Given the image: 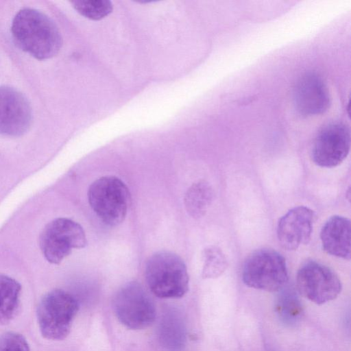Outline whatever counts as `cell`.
I'll return each mask as SVG.
<instances>
[{
	"instance_id": "obj_1",
	"label": "cell",
	"mask_w": 351,
	"mask_h": 351,
	"mask_svg": "<svg viewBox=\"0 0 351 351\" xmlns=\"http://www.w3.org/2000/svg\"><path fill=\"white\" fill-rule=\"evenodd\" d=\"M11 32L17 46L38 60L53 57L62 47V36L56 25L35 9L19 10L12 20Z\"/></svg>"
},
{
	"instance_id": "obj_2",
	"label": "cell",
	"mask_w": 351,
	"mask_h": 351,
	"mask_svg": "<svg viewBox=\"0 0 351 351\" xmlns=\"http://www.w3.org/2000/svg\"><path fill=\"white\" fill-rule=\"evenodd\" d=\"M145 274L149 289L158 298H179L189 290L186 265L173 252L159 251L153 254L146 263Z\"/></svg>"
},
{
	"instance_id": "obj_3",
	"label": "cell",
	"mask_w": 351,
	"mask_h": 351,
	"mask_svg": "<svg viewBox=\"0 0 351 351\" xmlns=\"http://www.w3.org/2000/svg\"><path fill=\"white\" fill-rule=\"evenodd\" d=\"M77 300L62 289H54L40 300L36 311L41 335L51 340H62L69 334L78 311Z\"/></svg>"
},
{
	"instance_id": "obj_4",
	"label": "cell",
	"mask_w": 351,
	"mask_h": 351,
	"mask_svg": "<svg viewBox=\"0 0 351 351\" xmlns=\"http://www.w3.org/2000/svg\"><path fill=\"white\" fill-rule=\"evenodd\" d=\"M90 206L105 224L114 226L123 221L130 202L125 184L119 178L106 176L95 180L88 190Z\"/></svg>"
},
{
	"instance_id": "obj_5",
	"label": "cell",
	"mask_w": 351,
	"mask_h": 351,
	"mask_svg": "<svg viewBox=\"0 0 351 351\" xmlns=\"http://www.w3.org/2000/svg\"><path fill=\"white\" fill-rule=\"evenodd\" d=\"M242 279L251 288L269 292L279 291L288 281L285 258L271 249L257 250L245 261Z\"/></svg>"
},
{
	"instance_id": "obj_6",
	"label": "cell",
	"mask_w": 351,
	"mask_h": 351,
	"mask_svg": "<svg viewBox=\"0 0 351 351\" xmlns=\"http://www.w3.org/2000/svg\"><path fill=\"white\" fill-rule=\"evenodd\" d=\"M113 309L119 322L132 330L146 328L156 319L153 300L141 285L135 281L126 283L117 291L113 300Z\"/></svg>"
},
{
	"instance_id": "obj_7",
	"label": "cell",
	"mask_w": 351,
	"mask_h": 351,
	"mask_svg": "<svg viewBox=\"0 0 351 351\" xmlns=\"http://www.w3.org/2000/svg\"><path fill=\"white\" fill-rule=\"evenodd\" d=\"M87 245L85 232L77 222L65 217L50 221L40 237V247L46 260L59 264L75 248Z\"/></svg>"
},
{
	"instance_id": "obj_8",
	"label": "cell",
	"mask_w": 351,
	"mask_h": 351,
	"mask_svg": "<svg viewBox=\"0 0 351 351\" xmlns=\"http://www.w3.org/2000/svg\"><path fill=\"white\" fill-rule=\"evenodd\" d=\"M296 286L301 295L319 305L335 300L342 287L332 270L315 261L306 263L299 269Z\"/></svg>"
},
{
	"instance_id": "obj_9",
	"label": "cell",
	"mask_w": 351,
	"mask_h": 351,
	"mask_svg": "<svg viewBox=\"0 0 351 351\" xmlns=\"http://www.w3.org/2000/svg\"><path fill=\"white\" fill-rule=\"evenodd\" d=\"M350 147L348 126L341 122H332L317 133L311 148V158L317 166L335 167L346 159Z\"/></svg>"
},
{
	"instance_id": "obj_10",
	"label": "cell",
	"mask_w": 351,
	"mask_h": 351,
	"mask_svg": "<svg viewBox=\"0 0 351 351\" xmlns=\"http://www.w3.org/2000/svg\"><path fill=\"white\" fill-rule=\"evenodd\" d=\"M32 121V107L18 90L0 86V134L16 137L25 134Z\"/></svg>"
},
{
	"instance_id": "obj_11",
	"label": "cell",
	"mask_w": 351,
	"mask_h": 351,
	"mask_svg": "<svg viewBox=\"0 0 351 351\" xmlns=\"http://www.w3.org/2000/svg\"><path fill=\"white\" fill-rule=\"evenodd\" d=\"M293 101L297 111L302 116L325 112L330 106V97L322 77L314 71L303 74L294 87Z\"/></svg>"
},
{
	"instance_id": "obj_12",
	"label": "cell",
	"mask_w": 351,
	"mask_h": 351,
	"mask_svg": "<svg viewBox=\"0 0 351 351\" xmlns=\"http://www.w3.org/2000/svg\"><path fill=\"white\" fill-rule=\"evenodd\" d=\"M315 217L314 211L306 206L289 210L278 223L277 237L280 245L291 251L307 244L311 240Z\"/></svg>"
},
{
	"instance_id": "obj_13",
	"label": "cell",
	"mask_w": 351,
	"mask_h": 351,
	"mask_svg": "<svg viewBox=\"0 0 351 351\" xmlns=\"http://www.w3.org/2000/svg\"><path fill=\"white\" fill-rule=\"evenodd\" d=\"M320 238L324 250L334 256L350 258V221L339 215L331 217L323 226Z\"/></svg>"
},
{
	"instance_id": "obj_14",
	"label": "cell",
	"mask_w": 351,
	"mask_h": 351,
	"mask_svg": "<svg viewBox=\"0 0 351 351\" xmlns=\"http://www.w3.org/2000/svg\"><path fill=\"white\" fill-rule=\"evenodd\" d=\"M21 285L15 279L0 274V325L10 323L20 308Z\"/></svg>"
},
{
	"instance_id": "obj_15",
	"label": "cell",
	"mask_w": 351,
	"mask_h": 351,
	"mask_svg": "<svg viewBox=\"0 0 351 351\" xmlns=\"http://www.w3.org/2000/svg\"><path fill=\"white\" fill-rule=\"evenodd\" d=\"M213 199V191L206 181L200 180L191 185L184 197V204L189 214L194 218L205 215Z\"/></svg>"
},
{
	"instance_id": "obj_16",
	"label": "cell",
	"mask_w": 351,
	"mask_h": 351,
	"mask_svg": "<svg viewBox=\"0 0 351 351\" xmlns=\"http://www.w3.org/2000/svg\"><path fill=\"white\" fill-rule=\"evenodd\" d=\"M184 326L176 313H168L160 323V341L169 351H180L184 346Z\"/></svg>"
},
{
	"instance_id": "obj_17",
	"label": "cell",
	"mask_w": 351,
	"mask_h": 351,
	"mask_svg": "<svg viewBox=\"0 0 351 351\" xmlns=\"http://www.w3.org/2000/svg\"><path fill=\"white\" fill-rule=\"evenodd\" d=\"M276 307L279 318L286 325H294L302 318V304L295 293L291 290H287L281 293Z\"/></svg>"
},
{
	"instance_id": "obj_18",
	"label": "cell",
	"mask_w": 351,
	"mask_h": 351,
	"mask_svg": "<svg viewBox=\"0 0 351 351\" xmlns=\"http://www.w3.org/2000/svg\"><path fill=\"white\" fill-rule=\"evenodd\" d=\"M203 278H216L227 269L228 263L221 250L215 245L206 247L203 253Z\"/></svg>"
},
{
	"instance_id": "obj_19",
	"label": "cell",
	"mask_w": 351,
	"mask_h": 351,
	"mask_svg": "<svg viewBox=\"0 0 351 351\" xmlns=\"http://www.w3.org/2000/svg\"><path fill=\"white\" fill-rule=\"evenodd\" d=\"M71 3L82 16L92 20H100L112 11L113 6L108 0H75Z\"/></svg>"
},
{
	"instance_id": "obj_20",
	"label": "cell",
	"mask_w": 351,
	"mask_h": 351,
	"mask_svg": "<svg viewBox=\"0 0 351 351\" xmlns=\"http://www.w3.org/2000/svg\"><path fill=\"white\" fill-rule=\"evenodd\" d=\"M0 351H31L26 339L21 334L6 332L0 335Z\"/></svg>"
}]
</instances>
